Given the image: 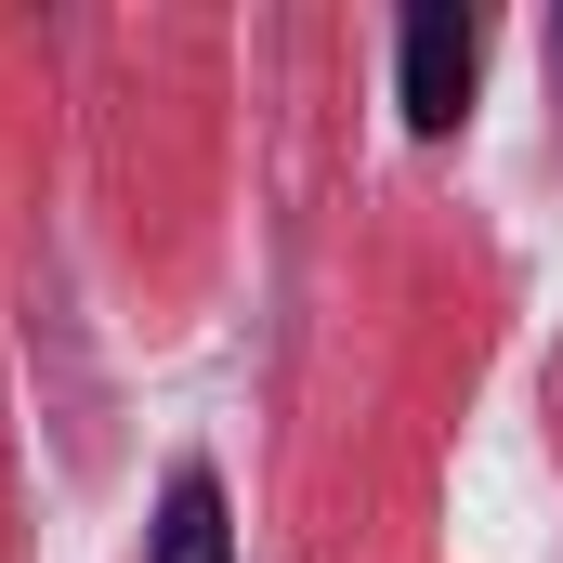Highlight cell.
Segmentation results:
<instances>
[{
	"label": "cell",
	"instance_id": "3957f363",
	"mask_svg": "<svg viewBox=\"0 0 563 563\" xmlns=\"http://www.w3.org/2000/svg\"><path fill=\"white\" fill-rule=\"evenodd\" d=\"M551 92H563V13H551Z\"/></svg>",
	"mask_w": 563,
	"mask_h": 563
},
{
	"label": "cell",
	"instance_id": "6da1fadb",
	"mask_svg": "<svg viewBox=\"0 0 563 563\" xmlns=\"http://www.w3.org/2000/svg\"><path fill=\"white\" fill-rule=\"evenodd\" d=\"M472 79H485V13L420 0L407 40H394V106H407V132H459V119H472Z\"/></svg>",
	"mask_w": 563,
	"mask_h": 563
},
{
	"label": "cell",
	"instance_id": "7a4b0ae2",
	"mask_svg": "<svg viewBox=\"0 0 563 563\" xmlns=\"http://www.w3.org/2000/svg\"><path fill=\"white\" fill-rule=\"evenodd\" d=\"M144 563H236V525H223V485L210 472H170V498L144 525Z\"/></svg>",
	"mask_w": 563,
	"mask_h": 563
}]
</instances>
